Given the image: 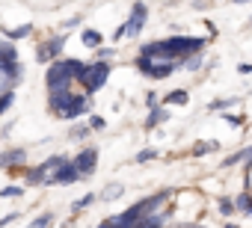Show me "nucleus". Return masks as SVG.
<instances>
[{"label": "nucleus", "mask_w": 252, "mask_h": 228, "mask_svg": "<svg viewBox=\"0 0 252 228\" xmlns=\"http://www.w3.org/2000/svg\"><path fill=\"white\" fill-rule=\"evenodd\" d=\"M63 62H65V68H68V74H71V80H77V77L83 74V68H86V65H83L80 59H63Z\"/></svg>", "instance_id": "13"}, {"label": "nucleus", "mask_w": 252, "mask_h": 228, "mask_svg": "<svg viewBox=\"0 0 252 228\" xmlns=\"http://www.w3.org/2000/svg\"><path fill=\"white\" fill-rule=\"evenodd\" d=\"M110 54H113V48H98V59H110Z\"/></svg>", "instance_id": "33"}, {"label": "nucleus", "mask_w": 252, "mask_h": 228, "mask_svg": "<svg viewBox=\"0 0 252 228\" xmlns=\"http://www.w3.org/2000/svg\"><path fill=\"white\" fill-rule=\"evenodd\" d=\"M184 65H187V68H190V71H196V68H199V65H202V54H199V57H193V59H187V62H184Z\"/></svg>", "instance_id": "30"}, {"label": "nucleus", "mask_w": 252, "mask_h": 228, "mask_svg": "<svg viewBox=\"0 0 252 228\" xmlns=\"http://www.w3.org/2000/svg\"><path fill=\"white\" fill-rule=\"evenodd\" d=\"M63 163H65V157H60V154L48 157V160H45L39 169L27 172V184H51V181H54V172H57Z\"/></svg>", "instance_id": "2"}, {"label": "nucleus", "mask_w": 252, "mask_h": 228, "mask_svg": "<svg viewBox=\"0 0 252 228\" xmlns=\"http://www.w3.org/2000/svg\"><path fill=\"white\" fill-rule=\"evenodd\" d=\"M12 101H15L12 92H3V95H0V113H6V110L12 107Z\"/></svg>", "instance_id": "22"}, {"label": "nucleus", "mask_w": 252, "mask_h": 228, "mask_svg": "<svg viewBox=\"0 0 252 228\" xmlns=\"http://www.w3.org/2000/svg\"><path fill=\"white\" fill-rule=\"evenodd\" d=\"M163 119H166V110H158V107H152V116H149L146 128H158V122H163Z\"/></svg>", "instance_id": "18"}, {"label": "nucleus", "mask_w": 252, "mask_h": 228, "mask_svg": "<svg viewBox=\"0 0 252 228\" xmlns=\"http://www.w3.org/2000/svg\"><path fill=\"white\" fill-rule=\"evenodd\" d=\"M249 154H252V148H243L240 154H231V157L225 160V166H228V163H237V160H249Z\"/></svg>", "instance_id": "25"}, {"label": "nucleus", "mask_w": 252, "mask_h": 228, "mask_svg": "<svg viewBox=\"0 0 252 228\" xmlns=\"http://www.w3.org/2000/svg\"><path fill=\"white\" fill-rule=\"evenodd\" d=\"M71 163H74V169L80 172V178H83V175H92V172H95V163H98V148H83Z\"/></svg>", "instance_id": "4"}, {"label": "nucleus", "mask_w": 252, "mask_h": 228, "mask_svg": "<svg viewBox=\"0 0 252 228\" xmlns=\"http://www.w3.org/2000/svg\"><path fill=\"white\" fill-rule=\"evenodd\" d=\"M27 160V151L24 148H12L6 154H0V166H21Z\"/></svg>", "instance_id": "10"}, {"label": "nucleus", "mask_w": 252, "mask_h": 228, "mask_svg": "<svg viewBox=\"0 0 252 228\" xmlns=\"http://www.w3.org/2000/svg\"><path fill=\"white\" fill-rule=\"evenodd\" d=\"M86 134H89V128H74V131H71V137H74V140H83Z\"/></svg>", "instance_id": "32"}, {"label": "nucleus", "mask_w": 252, "mask_h": 228, "mask_svg": "<svg viewBox=\"0 0 252 228\" xmlns=\"http://www.w3.org/2000/svg\"><path fill=\"white\" fill-rule=\"evenodd\" d=\"M21 193H24L21 187H6L3 193H0V196H3V199H15V196H21Z\"/></svg>", "instance_id": "29"}, {"label": "nucleus", "mask_w": 252, "mask_h": 228, "mask_svg": "<svg viewBox=\"0 0 252 228\" xmlns=\"http://www.w3.org/2000/svg\"><path fill=\"white\" fill-rule=\"evenodd\" d=\"M71 101V89H51V110L60 116V110Z\"/></svg>", "instance_id": "9"}, {"label": "nucleus", "mask_w": 252, "mask_h": 228, "mask_svg": "<svg viewBox=\"0 0 252 228\" xmlns=\"http://www.w3.org/2000/svg\"><path fill=\"white\" fill-rule=\"evenodd\" d=\"M225 122H228V125H243L240 116H228V113H225Z\"/></svg>", "instance_id": "34"}, {"label": "nucleus", "mask_w": 252, "mask_h": 228, "mask_svg": "<svg viewBox=\"0 0 252 228\" xmlns=\"http://www.w3.org/2000/svg\"><path fill=\"white\" fill-rule=\"evenodd\" d=\"M122 193H125V187H122V184H107V190H104V196H101V199L113 201V199H119Z\"/></svg>", "instance_id": "17"}, {"label": "nucleus", "mask_w": 252, "mask_h": 228, "mask_svg": "<svg viewBox=\"0 0 252 228\" xmlns=\"http://www.w3.org/2000/svg\"><path fill=\"white\" fill-rule=\"evenodd\" d=\"M107 74H110V65H107V59H98L95 65H86L83 68V74L77 77L83 86H86V92L92 95V92H98L104 83H107Z\"/></svg>", "instance_id": "1"}, {"label": "nucleus", "mask_w": 252, "mask_h": 228, "mask_svg": "<svg viewBox=\"0 0 252 228\" xmlns=\"http://www.w3.org/2000/svg\"><path fill=\"white\" fill-rule=\"evenodd\" d=\"M45 80H48V92H51V89H71V74H68V68H65L63 59H54V62H51Z\"/></svg>", "instance_id": "3"}, {"label": "nucleus", "mask_w": 252, "mask_h": 228, "mask_svg": "<svg viewBox=\"0 0 252 228\" xmlns=\"http://www.w3.org/2000/svg\"><path fill=\"white\" fill-rule=\"evenodd\" d=\"M234 207H237V210H243V213H249V210H252V207H249V196H246V193H243V196H237Z\"/></svg>", "instance_id": "23"}, {"label": "nucleus", "mask_w": 252, "mask_h": 228, "mask_svg": "<svg viewBox=\"0 0 252 228\" xmlns=\"http://www.w3.org/2000/svg\"><path fill=\"white\" fill-rule=\"evenodd\" d=\"M234 3H246V0H234Z\"/></svg>", "instance_id": "38"}, {"label": "nucleus", "mask_w": 252, "mask_h": 228, "mask_svg": "<svg viewBox=\"0 0 252 228\" xmlns=\"http://www.w3.org/2000/svg\"><path fill=\"white\" fill-rule=\"evenodd\" d=\"M80 39H83V45H89V48H98V45H101V36H98L95 30H83Z\"/></svg>", "instance_id": "16"}, {"label": "nucleus", "mask_w": 252, "mask_h": 228, "mask_svg": "<svg viewBox=\"0 0 252 228\" xmlns=\"http://www.w3.org/2000/svg\"><path fill=\"white\" fill-rule=\"evenodd\" d=\"M225 228H237V225H231V222H225Z\"/></svg>", "instance_id": "37"}, {"label": "nucleus", "mask_w": 252, "mask_h": 228, "mask_svg": "<svg viewBox=\"0 0 252 228\" xmlns=\"http://www.w3.org/2000/svg\"><path fill=\"white\" fill-rule=\"evenodd\" d=\"M89 128L101 131V128H104V119H101V116H92V119H89Z\"/></svg>", "instance_id": "31"}, {"label": "nucleus", "mask_w": 252, "mask_h": 228, "mask_svg": "<svg viewBox=\"0 0 252 228\" xmlns=\"http://www.w3.org/2000/svg\"><path fill=\"white\" fill-rule=\"evenodd\" d=\"M146 15H149V12H146V3H140V0H137V3H134V9H131V18H128V21H131L137 30H143V24H146Z\"/></svg>", "instance_id": "11"}, {"label": "nucleus", "mask_w": 252, "mask_h": 228, "mask_svg": "<svg viewBox=\"0 0 252 228\" xmlns=\"http://www.w3.org/2000/svg\"><path fill=\"white\" fill-rule=\"evenodd\" d=\"M234 104H237V98H222V101H214L211 110H228V107H234Z\"/></svg>", "instance_id": "20"}, {"label": "nucleus", "mask_w": 252, "mask_h": 228, "mask_svg": "<svg viewBox=\"0 0 252 228\" xmlns=\"http://www.w3.org/2000/svg\"><path fill=\"white\" fill-rule=\"evenodd\" d=\"M166 199H169V193H158V196H149L146 201H140V204H137V210H140V219H146V216L158 213V207H160Z\"/></svg>", "instance_id": "8"}, {"label": "nucleus", "mask_w": 252, "mask_h": 228, "mask_svg": "<svg viewBox=\"0 0 252 228\" xmlns=\"http://www.w3.org/2000/svg\"><path fill=\"white\" fill-rule=\"evenodd\" d=\"M155 157H158V148H146V151L137 154V163H149V160H155Z\"/></svg>", "instance_id": "21"}, {"label": "nucleus", "mask_w": 252, "mask_h": 228, "mask_svg": "<svg viewBox=\"0 0 252 228\" xmlns=\"http://www.w3.org/2000/svg\"><path fill=\"white\" fill-rule=\"evenodd\" d=\"M137 65H140V71H146V74H149V68L155 65V59H149V57H143V54H140V59H137Z\"/></svg>", "instance_id": "27"}, {"label": "nucleus", "mask_w": 252, "mask_h": 228, "mask_svg": "<svg viewBox=\"0 0 252 228\" xmlns=\"http://www.w3.org/2000/svg\"><path fill=\"white\" fill-rule=\"evenodd\" d=\"M51 219H54V216H48V213H45V216H39L36 222H30V228H48V225H51Z\"/></svg>", "instance_id": "28"}, {"label": "nucleus", "mask_w": 252, "mask_h": 228, "mask_svg": "<svg viewBox=\"0 0 252 228\" xmlns=\"http://www.w3.org/2000/svg\"><path fill=\"white\" fill-rule=\"evenodd\" d=\"M166 104H172V107H184V104H187V92H184V89L169 92V95H166Z\"/></svg>", "instance_id": "14"}, {"label": "nucleus", "mask_w": 252, "mask_h": 228, "mask_svg": "<svg viewBox=\"0 0 252 228\" xmlns=\"http://www.w3.org/2000/svg\"><path fill=\"white\" fill-rule=\"evenodd\" d=\"M98 228H113V222H110V219H107V222H101V225H98Z\"/></svg>", "instance_id": "36"}, {"label": "nucleus", "mask_w": 252, "mask_h": 228, "mask_svg": "<svg viewBox=\"0 0 252 228\" xmlns=\"http://www.w3.org/2000/svg\"><path fill=\"white\" fill-rule=\"evenodd\" d=\"M12 219H18V216H15V213H9V216H3V219H0V228H3V225H9Z\"/></svg>", "instance_id": "35"}, {"label": "nucleus", "mask_w": 252, "mask_h": 228, "mask_svg": "<svg viewBox=\"0 0 252 228\" xmlns=\"http://www.w3.org/2000/svg\"><path fill=\"white\" fill-rule=\"evenodd\" d=\"M214 148H220L214 140H208V142H196V145H193V154H208V151H214Z\"/></svg>", "instance_id": "19"}, {"label": "nucleus", "mask_w": 252, "mask_h": 228, "mask_svg": "<svg viewBox=\"0 0 252 228\" xmlns=\"http://www.w3.org/2000/svg\"><path fill=\"white\" fill-rule=\"evenodd\" d=\"M175 65H178V62H155V65L149 68V74L160 80V77H169V74L175 71Z\"/></svg>", "instance_id": "12"}, {"label": "nucleus", "mask_w": 252, "mask_h": 228, "mask_svg": "<svg viewBox=\"0 0 252 228\" xmlns=\"http://www.w3.org/2000/svg\"><path fill=\"white\" fill-rule=\"evenodd\" d=\"M63 45H65V36H54V39H48L39 51H36V59L39 62H48V59H57L60 54H63Z\"/></svg>", "instance_id": "5"}, {"label": "nucleus", "mask_w": 252, "mask_h": 228, "mask_svg": "<svg viewBox=\"0 0 252 228\" xmlns=\"http://www.w3.org/2000/svg\"><path fill=\"white\" fill-rule=\"evenodd\" d=\"M30 30H33V24H21V27H15V30H6V39H24V36H30Z\"/></svg>", "instance_id": "15"}, {"label": "nucleus", "mask_w": 252, "mask_h": 228, "mask_svg": "<svg viewBox=\"0 0 252 228\" xmlns=\"http://www.w3.org/2000/svg\"><path fill=\"white\" fill-rule=\"evenodd\" d=\"M74 181H80V172L74 169V163L65 160V163L54 172V181H51V184H63V187H65V184H74Z\"/></svg>", "instance_id": "7"}, {"label": "nucleus", "mask_w": 252, "mask_h": 228, "mask_svg": "<svg viewBox=\"0 0 252 228\" xmlns=\"http://www.w3.org/2000/svg\"><path fill=\"white\" fill-rule=\"evenodd\" d=\"M217 207H220V213H225V216H228V213L234 210V201H231V199H220V201H217Z\"/></svg>", "instance_id": "24"}, {"label": "nucleus", "mask_w": 252, "mask_h": 228, "mask_svg": "<svg viewBox=\"0 0 252 228\" xmlns=\"http://www.w3.org/2000/svg\"><path fill=\"white\" fill-rule=\"evenodd\" d=\"M89 110V101H86V95H71V101L60 110V116L63 119H77V116H83V113Z\"/></svg>", "instance_id": "6"}, {"label": "nucleus", "mask_w": 252, "mask_h": 228, "mask_svg": "<svg viewBox=\"0 0 252 228\" xmlns=\"http://www.w3.org/2000/svg\"><path fill=\"white\" fill-rule=\"evenodd\" d=\"M92 201H95V196H89V193H86L83 199H77V201H74V210H83V207H89Z\"/></svg>", "instance_id": "26"}]
</instances>
